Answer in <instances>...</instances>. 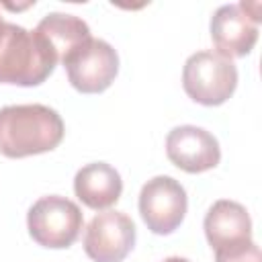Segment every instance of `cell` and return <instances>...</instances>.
Segmentation results:
<instances>
[{
    "label": "cell",
    "instance_id": "cell-8",
    "mask_svg": "<svg viewBox=\"0 0 262 262\" xmlns=\"http://www.w3.org/2000/svg\"><path fill=\"white\" fill-rule=\"evenodd\" d=\"M166 156L176 168L188 174H201L219 164L221 149L217 137L207 129L196 125H180L174 127L166 137Z\"/></svg>",
    "mask_w": 262,
    "mask_h": 262
},
{
    "label": "cell",
    "instance_id": "cell-11",
    "mask_svg": "<svg viewBox=\"0 0 262 262\" xmlns=\"http://www.w3.org/2000/svg\"><path fill=\"white\" fill-rule=\"evenodd\" d=\"M74 192L86 207L94 211H102L119 201L123 192V180L121 174L111 164L92 162L76 172Z\"/></svg>",
    "mask_w": 262,
    "mask_h": 262
},
{
    "label": "cell",
    "instance_id": "cell-10",
    "mask_svg": "<svg viewBox=\"0 0 262 262\" xmlns=\"http://www.w3.org/2000/svg\"><path fill=\"white\" fill-rule=\"evenodd\" d=\"M203 227L207 242L215 252L252 239V219L246 207L229 199H219L209 207Z\"/></svg>",
    "mask_w": 262,
    "mask_h": 262
},
{
    "label": "cell",
    "instance_id": "cell-7",
    "mask_svg": "<svg viewBox=\"0 0 262 262\" xmlns=\"http://www.w3.org/2000/svg\"><path fill=\"white\" fill-rule=\"evenodd\" d=\"M135 223L121 211H102L92 217L84 233V252L92 262H121L135 246Z\"/></svg>",
    "mask_w": 262,
    "mask_h": 262
},
{
    "label": "cell",
    "instance_id": "cell-5",
    "mask_svg": "<svg viewBox=\"0 0 262 262\" xmlns=\"http://www.w3.org/2000/svg\"><path fill=\"white\" fill-rule=\"evenodd\" d=\"M186 207V190L172 176H154L141 186L139 213L147 229L158 235L172 233L182 223Z\"/></svg>",
    "mask_w": 262,
    "mask_h": 262
},
{
    "label": "cell",
    "instance_id": "cell-13",
    "mask_svg": "<svg viewBox=\"0 0 262 262\" xmlns=\"http://www.w3.org/2000/svg\"><path fill=\"white\" fill-rule=\"evenodd\" d=\"M215 262H262V256L256 242L250 239L239 246L215 252Z\"/></svg>",
    "mask_w": 262,
    "mask_h": 262
},
{
    "label": "cell",
    "instance_id": "cell-2",
    "mask_svg": "<svg viewBox=\"0 0 262 262\" xmlns=\"http://www.w3.org/2000/svg\"><path fill=\"white\" fill-rule=\"evenodd\" d=\"M57 57L39 37L14 23H0V82L39 86L55 70Z\"/></svg>",
    "mask_w": 262,
    "mask_h": 262
},
{
    "label": "cell",
    "instance_id": "cell-12",
    "mask_svg": "<svg viewBox=\"0 0 262 262\" xmlns=\"http://www.w3.org/2000/svg\"><path fill=\"white\" fill-rule=\"evenodd\" d=\"M35 31L53 51V55L57 57V63H63L74 51H78L82 45H86L92 39L90 27L86 25V20L66 12L45 14L39 20Z\"/></svg>",
    "mask_w": 262,
    "mask_h": 262
},
{
    "label": "cell",
    "instance_id": "cell-6",
    "mask_svg": "<svg viewBox=\"0 0 262 262\" xmlns=\"http://www.w3.org/2000/svg\"><path fill=\"white\" fill-rule=\"evenodd\" d=\"M63 68L70 84L78 92L96 94L115 82L119 74V55L111 43L92 37L63 61Z\"/></svg>",
    "mask_w": 262,
    "mask_h": 262
},
{
    "label": "cell",
    "instance_id": "cell-3",
    "mask_svg": "<svg viewBox=\"0 0 262 262\" xmlns=\"http://www.w3.org/2000/svg\"><path fill=\"white\" fill-rule=\"evenodd\" d=\"M184 92L199 104L219 106L237 86V68L231 59L213 49L192 53L182 70Z\"/></svg>",
    "mask_w": 262,
    "mask_h": 262
},
{
    "label": "cell",
    "instance_id": "cell-4",
    "mask_svg": "<svg viewBox=\"0 0 262 262\" xmlns=\"http://www.w3.org/2000/svg\"><path fill=\"white\" fill-rule=\"evenodd\" d=\"M84 215L80 207L59 194H47L33 203L27 213L29 235L43 248H70L82 233Z\"/></svg>",
    "mask_w": 262,
    "mask_h": 262
},
{
    "label": "cell",
    "instance_id": "cell-9",
    "mask_svg": "<svg viewBox=\"0 0 262 262\" xmlns=\"http://www.w3.org/2000/svg\"><path fill=\"white\" fill-rule=\"evenodd\" d=\"M211 39L219 55L244 57L258 41V23L248 16L242 4H223L211 16Z\"/></svg>",
    "mask_w": 262,
    "mask_h": 262
},
{
    "label": "cell",
    "instance_id": "cell-15",
    "mask_svg": "<svg viewBox=\"0 0 262 262\" xmlns=\"http://www.w3.org/2000/svg\"><path fill=\"white\" fill-rule=\"evenodd\" d=\"M0 23H2V16H0Z\"/></svg>",
    "mask_w": 262,
    "mask_h": 262
},
{
    "label": "cell",
    "instance_id": "cell-1",
    "mask_svg": "<svg viewBox=\"0 0 262 262\" xmlns=\"http://www.w3.org/2000/svg\"><path fill=\"white\" fill-rule=\"evenodd\" d=\"M66 127L59 113L45 104H8L0 108V154L27 158L55 149Z\"/></svg>",
    "mask_w": 262,
    "mask_h": 262
},
{
    "label": "cell",
    "instance_id": "cell-14",
    "mask_svg": "<svg viewBox=\"0 0 262 262\" xmlns=\"http://www.w3.org/2000/svg\"><path fill=\"white\" fill-rule=\"evenodd\" d=\"M164 262H190V260H186V258H180V256H170V258H166Z\"/></svg>",
    "mask_w": 262,
    "mask_h": 262
}]
</instances>
